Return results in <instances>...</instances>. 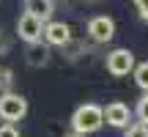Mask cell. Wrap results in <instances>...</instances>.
<instances>
[{
	"label": "cell",
	"mask_w": 148,
	"mask_h": 137,
	"mask_svg": "<svg viewBox=\"0 0 148 137\" xmlns=\"http://www.w3.org/2000/svg\"><path fill=\"white\" fill-rule=\"evenodd\" d=\"M104 126V112H101V107L99 104H79L77 110H74V115H71V132L74 134H93V132H99V129Z\"/></svg>",
	"instance_id": "6da1fadb"
},
{
	"label": "cell",
	"mask_w": 148,
	"mask_h": 137,
	"mask_svg": "<svg viewBox=\"0 0 148 137\" xmlns=\"http://www.w3.org/2000/svg\"><path fill=\"white\" fill-rule=\"evenodd\" d=\"M27 115V99L22 93H0V121L3 123H16Z\"/></svg>",
	"instance_id": "7a4b0ae2"
},
{
	"label": "cell",
	"mask_w": 148,
	"mask_h": 137,
	"mask_svg": "<svg viewBox=\"0 0 148 137\" xmlns=\"http://www.w3.org/2000/svg\"><path fill=\"white\" fill-rule=\"evenodd\" d=\"M104 66H107V71H110L112 77H126L134 68V52L126 49V47H118V49H112V52L107 55Z\"/></svg>",
	"instance_id": "3957f363"
},
{
	"label": "cell",
	"mask_w": 148,
	"mask_h": 137,
	"mask_svg": "<svg viewBox=\"0 0 148 137\" xmlns=\"http://www.w3.org/2000/svg\"><path fill=\"white\" fill-rule=\"evenodd\" d=\"M88 36L90 41L96 44H107L115 38V19L107 14H99V16H90L88 19Z\"/></svg>",
	"instance_id": "277c9868"
},
{
	"label": "cell",
	"mask_w": 148,
	"mask_h": 137,
	"mask_svg": "<svg viewBox=\"0 0 148 137\" xmlns=\"http://www.w3.org/2000/svg\"><path fill=\"white\" fill-rule=\"evenodd\" d=\"M16 36L22 38L25 44H38L44 36V22L33 14H22L16 19Z\"/></svg>",
	"instance_id": "5b68a950"
},
{
	"label": "cell",
	"mask_w": 148,
	"mask_h": 137,
	"mask_svg": "<svg viewBox=\"0 0 148 137\" xmlns=\"http://www.w3.org/2000/svg\"><path fill=\"white\" fill-rule=\"evenodd\" d=\"M41 38L47 44H52V47H66V44H71V27L66 22L49 19V22H44V36Z\"/></svg>",
	"instance_id": "8992f818"
},
{
	"label": "cell",
	"mask_w": 148,
	"mask_h": 137,
	"mask_svg": "<svg viewBox=\"0 0 148 137\" xmlns=\"http://www.w3.org/2000/svg\"><path fill=\"white\" fill-rule=\"evenodd\" d=\"M101 112H104V123H110L112 129H126L132 121V110L123 101H110L107 107H101Z\"/></svg>",
	"instance_id": "52a82bcc"
},
{
	"label": "cell",
	"mask_w": 148,
	"mask_h": 137,
	"mask_svg": "<svg viewBox=\"0 0 148 137\" xmlns=\"http://www.w3.org/2000/svg\"><path fill=\"white\" fill-rule=\"evenodd\" d=\"M22 5H25V14L38 16L41 22H49L52 19V11H55L52 0H22Z\"/></svg>",
	"instance_id": "ba28073f"
},
{
	"label": "cell",
	"mask_w": 148,
	"mask_h": 137,
	"mask_svg": "<svg viewBox=\"0 0 148 137\" xmlns=\"http://www.w3.org/2000/svg\"><path fill=\"white\" fill-rule=\"evenodd\" d=\"M49 63V49L41 47V41L38 44H27V66L38 68V66H47Z\"/></svg>",
	"instance_id": "9c48e42d"
},
{
	"label": "cell",
	"mask_w": 148,
	"mask_h": 137,
	"mask_svg": "<svg viewBox=\"0 0 148 137\" xmlns=\"http://www.w3.org/2000/svg\"><path fill=\"white\" fill-rule=\"evenodd\" d=\"M132 74H134V82H137V88L148 93V60H143V63H134Z\"/></svg>",
	"instance_id": "30bf717a"
},
{
	"label": "cell",
	"mask_w": 148,
	"mask_h": 137,
	"mask_svg": "<svg viewBox=\"0 0 148 137\" xmlns=\"http://www.w3.org/2000/svg\"><path fill=\"white\" fill-rule=\"evenodd\" d=\"M134 115H137V121H140V123H145V126H148V93L140 96L137 107H134Z\"/></svg>",
	"instance_id": "8fae6325"
},
{
	"label": "cell",
	"mask_w": 148,
	"mask_h": 137,
	"mask_svg": "<svg viewBox=\"0 0 148 137\" xmlns=\"http://www.w3.org/2000/svg\"><path fill=\"white\" fill-rule=\"evenodd\" d=\"M123 137H148V126L140 123V121H134V123H129V126L123 129Z\"/></svg>",
	"instance_id": "7c38bea8"
},
{
	"label": "cell",
	"mask_w": 148,
	"mask_h": 137,
	"mask_svg": "<svg viewBox=\"0 0 148 137\" xmlns=\"http://www.w3.org/2000/svg\"><path fill=\"white\" fill-rule=\"evenodd\" d=\"M11 85H14V71L11 68H0V88H3V93H8Z\"/></svg>",
	"instance_id": "4fadbf2b"
},
{
	"label": "cell",
	"mask_w": 148,
	"mask_h": 137,
	"mask_svg": "<svg viewBox=\"0 0 148 137\" xmlns=\"http://www.w3.org/2000/svg\"><path fill=\"white\" fill-rule=\"evenodd\" d=\"M134 3V8H137V14H140V19L148 22V0H132Z\"/></svg>",
	"instance_id": "5bb4252c"
},
{
	"label": "cell",
	"mask_w": 148,
	"mask_h": 137,
	"mask_svg": "<svg viewBox=\"0 0 148 137\" xmlns=\"http://www.w3.org/2000/svg\"><path fill=\"white\" fill-rule=\"evenodd\" d=\"M0 137H19V129L14 123H3L0 126Z\"/></svg>",
	"instance_id": "9a60e30c"
},
{
	"label": "cell",
	"mask_w": 148,
	"mask_h": 137,
	"mask_svg": "<svg viewBox=\"0 0 148 137\" xmlns=\"http://www.w3.org/2000/svg\"><path fill=\"white\" fill-rule=\"evenodd\" d=\"M5 49H8V44H5V38H3V36H0V55H3V52H5Z\"/></svg>",
	"instance_id": "2e32d148"
},
{
	"label": "cell",
	"mask_w": 148,
	"mask_h": 137,
	"mask_svg": "<svg viewBox=\"0 0 148 137\" xmlns=\"http://www.w3.org/2000/svg\"><path fill=\"white\" fill-rule=\"evenodd\" d=\"M66 137H82V134H74V132H71V134H66Z\"/></svg>",
	"instance_id": "e0dca14e"
},
{
	"label": "cell",
	"mask_w": 148,
	"mask_h": 137,
	"mask_svg": "<svg viewBox=\"0 0 148 137\" xmlns=\"http://www.w3.org/2000/svg\"><path fill=\"white\" fill-rule=\"evenodd\" d=\"M90 3H96V0H90Z\"/></svg>",
	"instance_id": "ac0fdd59"
}]
</instances>
